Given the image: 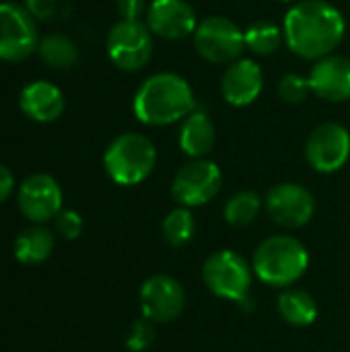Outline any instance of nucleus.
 Wrapping results in <instances>:
<instances>
[{
  "mask_svg": "<svg viewBox=\"0 0 350 352\" xmlns=\"http://www.w3.org/2000/svg\"><path fill=\"white\" fill-rule=\"evenodd\" d=\"M285 43L303 60L330 56L347 33L342 12L326 0H299L285 16Z\"/></svg>",
  "mask_w": 350,
  "mask_h": 352,
  "instance_id": "nucleus-1",
  "label": "nucleus"
},
{
  "mask_svg": "<svg viewBox=\"0 0 350 352\" xmlns=\"http://www.w3.org/2000/svg\"><path fill=\"white\" fill-rule=\"evenodd\" d=\"M132 109L138 122L146 126H169L186 120L196 109V97L184 76L157 72L138 87Z\"/></svg>",
  "mask_w": 350,
  "mask_h": 352,
  "instance_id": "nucleus-2",
  "label": "nucleus"
},
{
  "mask_svg": "<svg viewBox=\"0 0 350 352\" xmlns=\"http://www.w3.org/2000/svg\"><path fill=\"white\" fill-rule=\"evenodd\" d=\"M309 266V254L305 245L291 235H272L264 239L252 260V268L258 278L270 287H291L297 283Z\"/></svg>",
  "mask_w": 350,
  "mask_h": 352,
  "instance_id": "nucleus-3",
  "label": "nucleus"
},
{
  "mask_svg": "<svg viewBox=\"0 0 350 352\" xmlns=\"http://www.w3.org/2000/svg\"><path fill=\"white\" fill-rule=\"evenodd\" d=\"M107 175L120 186L144 182L157 165V148L151 138L138 132H126L113 138L103 155Z\"/></svg>",
  "mask_w": 350,
  "mask_h": 352,
  "instance_id": "nucleus-4",
  "label": "nucleus"
},
{
  "mask_svg": "<svg viewBox=\"0 0 350 352\" xmlns=\"http://www.w3.org/2000/svg\"><path fill=\"white\" fill-rule=\"evenodd\" d=\"M252 270L248 260L233 252V250H221L206 258L202 268V278L208 291L221 299L241 303L248 299L250 287H252Z\"/></svg>",
  "mask_w": 350,
  "mask_h": 352,
  "instance_id": "nucleus-5",
  "label": "nucleus"
},
{
  "mask_svg": "<svg viewBox=\"0 0 350 352\" xmlns=\"http://www.w3.org/2000/svg\"><path fill=\"white\" fill-rule=\"evenodd\" d=\"M196 52L212 64H233L245 50V33L227 16H206L194 31Z\"/></svg>",
  "mask_w": 350,
  "mask_h": 352,
  "instance_id": "nucleus-6",
  "label": "nucleus"
},
{
  "mask_svg": "<svg viewBox=\"0 0 350 352\" xmlns=\"http://www.w3.org/2000/svg\"><path fill=\"white\" fill-rule=\"evenodd\" d=\"M107 56L124 72L142 70L153 56V31L144 21L120 19L107 33Z\"/></svg>",
  "mask_w": 350,
  "mask_h": 352,
  "instance_id": "nucleus-7",
  "label": "nucleus"
},
{
  "mask_svg": "<svg viewBox=\"0 0 350 352\" xmlns=\"http://www.w3.org/2000/svg\"><path fill=\"white\" fill-rule=\"evenodd\" d=\"M39 33L29 10L14 2H0V60L23 62L37 52Z\"/></svg>",
  "mask_w": 350,
  "mask_h": 352,
  "instance_id": "nucleus-8",
  "label": "nucleus"
},
{
  "mask_svg": "<svg viewBox=\"0 0 350 352\" xmlns=\"http://www.w3.org/2000/svg\"><path fill=\"white\" fill-rule=\"evenodd\" d=\"M223 186V173L217 163L208 159H192L175 173L171 182V196L179 206L196 208L208 204Z\"/></svg>",
  "mask_w": 350,
  "mask_h": 352,
  "instance_id": "nucleus-9",
  "label": "nucleus"
},
{
  "mask_svg": "<svg viewBox=\"0 0 350 352\" xmlns=\"http://www.w3.org/2000/svg\"><path fill=\"white\" fill-rule=\"evenodd\" d=\"M62 188L47 173H33L19 186L17 204L21 214L33 225L54 221L62 212Z\"/></svg>",
  "mask_w": 350,
  "mask_h": 352,
  "instance_id": "nucleus-10",
  "label": "nucleus"
},
{
  "mask_svg": "<svg viewBox=\"0 0 350 352\" xmlns=\"http://www.w3.org/2000/svg\"><path fill=\"white\" fill-rule=\"evenodd\" d=\"M350 157V132L336 122L318 126L305 142V159L320 173H334Z\"/></svg>",
  "mask_w": 350,
  "mask_h": 352,
  "instance_id": "nucleus-11",
  "label": "nucleus"
},
{
  "mask_svg": "<svg viewBox=\"0 0 350 352\" xmlns=\"http://www.w3.org/2000/svg\"><path fill=\"white\" fill-rule=\"evenodd\" d=\"M186 305L184 287L169 274H155L140 287L142 318L153 324H165L179 318Z\"/></svg>",
  "mask_w": 350,
  "mask_h": 352,
  "instance_id": "nucleus-12",
  "label": "nucleus"
},
{
  "mask_svg": "<svg viewBox=\"0 0 350 352\" xmlns=\"http://www.w3.org/2000/svg\"><path fill=\"white\" fill-rule=\"evenodd\" d=\"M268 217L287 229L305 227L316 212V200L311 192L299 184H278L266 196Z\"/></svg>",
  "mask_w": 350,
  "mask_h": 352,
  "instance_id": "nucleus-13",
  "label": "nucleus"
},
{
  "mask_svg": "<svg viewBox=\"0 0 350 352\" xmlns=\"http://www.w3.org/2000/svg\"><path fill=\"white\" fill-rule=\"evenodd\" d=\"M144 23L153 31L169 41H177L194 35L198 27L196 10L186 0H153L144 14Z\"/></svg>",
  "mask_w": 350,
  "mask_h": 352,
  "instance_id": "nucleus-14",
  "label": "nucleus"
},
{
  "mask_svg": "<svg viewBox=\"0 0 350 352\" xmlns=\"http://www.w3.org/2000/svg\"><path fill=\"white\" fill-rule=\"evenodd\" d=\"M264 89V72L258 62L239 58L227 66L221 78L223 99L233 107H245L254 103Z\"/></svg>",
  "mask_w": 350,
  "mask_h": 352,
  "instance_id": "nucleus-15",
  "label": "nucleus"
},
{
  "mask_svg": "<svg viewBox=\"0 0 350 352\" xmlns=\"http://www.w3.org/2000/svg\"><path fill=\"white\" fill-rule=\"evenodd\" d=\"M311 91L328 103H342L350 99V60L330 54L318 60L309 72Z\"/></svg>",
  "mask_w": 350,
  "mask_h": 352,
  "instance_id": "nucleus-16",
  "label": "nucleus"
},
{
  "mask_svg": "<svg viewBox=\"0 0 350 352\" xmlns=\"http://www.w3.org/2000/svg\"><path fill=\"white\" fill-rule=\"evenodd\" d=\"M64 93L50 80H33L19 93L21 111L37 124L56 122L64 113Z\"/></svg>",
  "mask_w": 350,
  "mask_h": 352,
  "instance_id": "nucleus-17",
  "label": "nucleus"
},
{
  "mask_svg": "<svg viewBox=\"0 0 350 352\" xmlns=\"http://www.w3.org/2000/svg\"><path fill=\"white\" fill-rule=\"evenodd\" d=\"M217 144V130L210 116L202 109H194L179 128V148L192 159H204Z\"/></svg>",
  "mask_w": 350,
  "mask_h": 352,
  "instance_id": "nucleus-18",
  "label": "nucleus"
},
{
  "mask_svg": "<svg viewBox=\"0 0 350 352\" xmlns=\"http://www.w3.org/2000/svg\"><path fill=\"white\" fill-rule=\"evenodd\" d=\"M54 248H56L54 233L43 225H31L17 235L12 252L21 264H41L52 256Z\"/></svg>",
  "mask_w": 350,
  "mask_h": 352,
  "instance_id": "nucleus-19",
  "label": "nucleus"
},
{
  "mask_svg": "<svg viewBox=\"0 0 350 352\" xmlns=\"http://www.w3.org/2000/svg\"><path fill=\"white\" fill-rule=\"evenodd\" d=\"M278 314L283 320L295 328L311 326L318 318V303L316 299L301 289H289L278 297Z\"/></svg>",
  "mask_w": 350,
  "mask_h": 352,
  "instance_id": "nucleus-20",
  "label": "nucleus"
},
{
  "mask_svg": "<svg viewBox=\"0 0 350 352\" xmlns=\"http://www.w3.org/2000/svg\"><path fill=\"white\" fill-rule=\"evenodd\" d=\"M37 54L50 68H58V70L72 68L78 60L76 43L68 35H62V33H52L39 39Z\"/></svg>",
  "mask_w": 350,
  "mask_h": 352,
  "instance_id": "nucleus-21",
  "label": "nucleus"
},
{
  "mask_svg": "<svg viewBox=\"0 0 350 352\" xmlns=\"http://www.w3.org/2000/svg\"><path fill=\"white\" fill-rule=\"evenodd\" d=\"M243 33H245V47L258 56L274 54L285 41V31L272 21H258L250 25Z\"/></svg>",
  "mask_w": 350,
  "mask_h": 352,
  "instance_id": "nucleus-22",
  "label": "nucleus"
},
{
  "mask_svg": "<svg viewBox=\"0 0 350 352\" xmlns=\"http://www.w3.org/2000/svg\"><path fill=\"white\" fill-rule=\"evenodd\" d=\"M163 237L171 248L188 245L196 235V219L190 208L177 206L163 219Z\"/></svg>",
  "mask_w": 350,
  "mask_h": 352,
  "instance_id": "nucleus-23",
  "label": "nucleus"
},
{
  "mask_svg": "<svg viewBox=\"0 0 350 352\" xmlns=\"http://www.w3.org/2000/svg\"><path fill=\"white\" fill-rule=\"evenodd\" d=\"M262 210V198L256 192H239L225 204V221L233 227H250Z\"/></svg>",
  "mask_w": 350,
  "mask_h": 352,
  "instance_id": "nucleus-24",
  "label": "nucleus"
},
{
  "mask_svg": "<svg viewBox=\"0 0 350 352\" xmlns=\"http://www.w3.org/2000/svg\"><path fill=\"white\" fill-rule=\"evenodd\" d=\"M276 91H278V97L287 103H303L307 95L311 93V85H309V78L289 72L281 78Z\"/></svg>",
  "mask_w": 350,
  "mask_h": 352,
  "instance_id": "nucleus-25",
  "label": "nucleus"
},
{
  "mask_svg": "<svg viewBox=\"0 0 350 352\" xmlns=\"http://www.w3.org/2000/svg\"><path fill=\"white\" fill-rule=\"evenodd\" d=\"M153 342H155V326H153V322L146 320V318L136 320L128 330L126 346L132 352H144L146 349L153 346Z\"/></svg>",
  "mask_w": 350,
  "mask_h": 352,
  "instance_id": "nucleus-26",
  "label": "nucleus"
},
{
  "mask_svg": "<svg viewBox=\"0 0 350 352\" xmlns=\"http://www.w3.org/2000/svg\"><path fill=\"white\" fill-rule=\"evenodd\" d=\"M54 227H56V233H58L60 237L72 241V239L80 237L85 223H83V217H80L78 212H74V210H62V212L54 219Z\"/></svg>",
  "mask_w": 350,
  "mask_h": 352,
  "instance_id": "nucleus-27",
  "label": "nucleus"
},
{
  "mask_svg": "<svg viewBox=\"0 0 350 352\" xmlns=\"http://www.w3.org/2000/svg\"><path fill=\"white\" fill-rule=\"evenodd\" d=\"M116 10L124 21H142L140 16L146 14L149 2L146 0H116Z\"/></svg>",
  "mask_w": 350,
  "mask_h": 352,
  "instance_id": "nucleus-28",
  "label": "nucleus"
},
{
  "mask_svg": "<svg viewBox=\"0 0 350 352\" xmlns=\"http://www.w3.org/2000/svg\"><path fill=\"white\" fill-rule=\"evenodd\" d=\"M58 0H25V8L29 10V14L37 21H47L56 14L58 10Z\"/></svg>",
  "mask_w": 350,
  "mask_h": 352,
  "instance_id": "nucleus-29",
  "label": "nucleus"
},
{
  "mask_svg": "<svg viewBox=\"0 0 350 352\" xmlns=\"http://www.w3.org/2000/svg\"><path fill=\"white\" fill-rule=\"evenodd\" d=\"M12 190H14V177H12L10 169L0 163V204L10 198Z\"/></svg>",
  "mask_w": 350,
  "mask_h": 352,
  "instance_id": "nucleus-30",
  "label": "nucleus"
},
{
  "mask_svg": "<svg viewBox=\"0 0 350 352\" xmlns=\"http://www.w3.org/2000/svg\"><path fill=\"white\" fill-rule=\"evenodd\" d=\"M281 2H293V0H281Z\"/></svg>",
  "mask_w": 350,
  "mask_h": 352,
  "instance_id": "nucleus-31",
  "label": "nucleus"
}]
</instances>
